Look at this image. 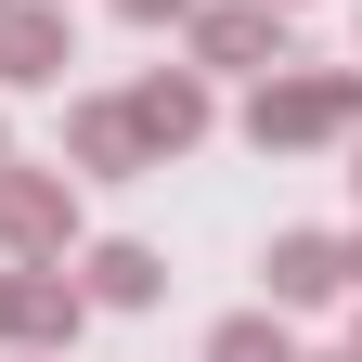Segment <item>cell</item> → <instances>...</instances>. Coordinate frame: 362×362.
I'll list each match as a JSON object with an SVG mask.
<instances>
[{"label":"cell","instance_id":"5bb4252c","mask_svg":"<svg viewBox=\"0 0 362 362\" xmlns=\"http://www.w3.org/2000/svg\"><path fill=\"white\" fill-rule=\"evenodd\" d=\"M0 168H13V129H0Z\"/></svg>","mask_w":362,"mask_h":362},{"label":"cell","instance_id":"3957f363","mask_svg":"<svg viewBox=\"0 0 362 362\" xmlns=\"http://www.w3.org/2000/svg\"><path fill=\"white\" fill-rule=\"evenodd\" d=\"M78 246V181L65 168H0V259H65Z\"/></svg>","mask_w":362,"mask_h":362},{"label":"cell","instance_id":"9a60e30c","mask_svg":"<svg viewBox=\"0 0 362 362\" xmlns=\"http://www.w3.org/2000/svg\"><path fill=\"white\" fill-rule=\"evenodd\" d=\"M13 362H52V349H13Z\"/></svg>","mask_w":362,"mask_h":362},{"label":"cell","instance_id":"5b68a950","mask_svg":"<svg viewBox=\"0 0 362 362\" xmlns=\"http://www.w3.org/2000/svg\"><path fill=\"white\" fill-rule=\"evenodd\" d=\"M65 65H78L65 0H0V90H65Z\"/></svg>","mask_w":362,"mask_h":362},{"label":"cell","instance_id":"7c38bea8","mask_svg":"<svg viewBox=\"0 0 362 362\" xmlns=\"http://www.w3.org/2000/svg\"><path fill=\"white\" fill-rule=\"evenodd\" d=\"M337 259H349V298H362V233H337Z\"/></svg>","mask_w":362,"mask_h":362},{"label":"cell","instance_id":"4fadbf2b","mask_svg":"<svg viewBox=\"0 0 362 362\" xmlns=\"http://www.w3.org/2000/svg\"><path fill=\"white\" fill-rule=\"evenodd\" d=\"M0 337H13V259H0Z\"/></svg>","mask_w":362,"mask_h":362},{"label":"cell","instance_id":"30bf717a","mask_svg":"<svg viewBox=\"0 0 362 362\" xmlns=\"http://www.w3.org/2000/svg\"><path fill=\"white\" fill-rule=\"evenodd\" d=\"M207 362H298L285 310H233V324H207Z\"/></svg>","mask_w":362,"mask_h":362},{"label":"cell","instance_id":"7a4b0ae2","mask_svg":"<svg viewBox=\"0 0 362 362\" xmlns=\"http://www.w3.org/2000/svg\"><path fill=\"white\" fill-rule=\"evenodd\" d=\"M181 52H194V78H272V65H298L285 52V0H194V13H181Z\"/></svg>","mask_w":362,"mask_h":362},{"label":"cell","instance_id":"8992f818","mask_svg":"<svg viewBox=\"0 0 362 362\" xmlns=\"http://www.w3.org/2000/svg\"><path fill=\"white\" fill-rule=\"evenodd\" d=\"M78 324H90V298H78V272L65 259H13V349H78Z\"/></svg>","mask_w":362,"mask_h":362},{"label":"cell","instance_id":"9c48e42d","mask_svg":"<svg viewBox=\"0 0 362 362\" xmlns=\"http://www.w3.org/2000/svg\"><path fill=\"white\" fill-rule=\"evenodd\" d=\"M272 310H324V298H349V259H337V233H272Z\"/></svg>","mask_w":362,"mask_h":362},{"label":"cell","instance_id":"277c9868","mask_svg":"<svg viewBox=\"0 0 362 362\" xmlns=\"http://www.w3.org/2000/svg\"><path fill=\"white\" fill-rule=\"evenodd\" d=\"M117 104H129V129H143V156H156V168H168V156H194V143H207V117H220L194 65H156V78H129Z\"/></svg>","mask_w":362,"mask_h":362},{"label":"cell","instance_id":"6da1fadb","mask_svg":"<svg viewBox=\"0 0 362 362\" xmlns=\"http://www.w3.org/2000/svg\"><path fill=\"white\" fill-rule=\"evenodd\" d=\"M337 129H362V65H272L246 90V143L259 156H310Z\"/></svg>","mask_w":362,"mask_h":362},{"label":"cell","instance_id":"ac0fdd59","mask_svg":"<svg viewBox=\"0 0 362 362\" xmlns=\"http://www.w3.org/2000/svg\"><path fill=\"white\" fill-rule=\"evenodd\" d=\"M349 181H362V168H349Z\"/></svg>","mask_w":362,"mask_h":362},{"label":"cell","instance_id":"ba28073f","mask_svg":"<svg viewBox=\"0 0 362 362\" xmlns=\"http://www.w3.org/2000/svg\"><path fill=\"white\" fill-rule=\"evenodd\" d=\"M78 298H90V310H156V298H168V259L129 246V233H104V246H78Z\"/></svg>","mask_w":362,"mask_h":362},{"label":"cell","instance_id":"e0dca14e","mask_svg":"<svg viewBox=\"0 0 362 362\" xmlns=\"http://www.w3.org/2000/svg\"><path fill=\"white\" fill-rule=\"evenodd\" d=\"M285 13H298V0H285Z\"/></svg>","mask_w":362,"mask_h":362},{"label":"cell","instance_id":"2e32d148","mask_svg":"<svg viewBox=\"0 0 362 362\" xmlns=\"http://www.w3.org/2000/svg\"><path fill=\"white\" fill-rule=\"evenodd\" d=\"M349 362H362V324H349Z\"/></svg>","mask_w":362,"mask_h":362},{"label":"cell","instance_id":"52a82bcc","mask_svg":"<svg viewBox=\"0 0 362 362\" xmlns=\"http://www.w3.org/2000/svg\"><path fill=\"white\" fill-rule=\"evenodd\" d=\"M65 181H143L156 156H143V129H129V104H117V90H90V104H65Z\"/></svg>","mask_w":362,"mask_h":362},{"label":"cell","instance_id":"8fae6325","mask_svg":"<svg viewBox=\"0 0 362 362\" xmlns=\"http://www.w3.org/2000/svg\"><path fill=\"white\" fill-rule=\"evenodd\" d=\"M194 0H117V26H181Z\"/></svg>","mask_w":362,"mask_h":362}]
</instances>
